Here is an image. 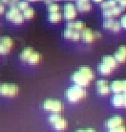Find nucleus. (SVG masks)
<instances>
[{"label": "nucleus", "mask_w": 126, "mask_h": 132, "mask_svg": "<svg viewBox=\"0 0 126 132\" xmlns=\"http://www.w3.org/2000/svg\"><path fill=\"white\" fill-rule=\"evenodd\" d=\"M76 11H79L81 13H87L92 10V5L90 2H85V3H76Z\"/></svg>", "instance_id": "obj_19"}, {"label": "nucleus", "mask_w": 126, "mask_h": 132, "mask_svg": "<svg viewBox=\"0 0 126 132\" xmlns=\"http://www.w3.org/2000/svg\"><path fill=\"white\" fill-rule=\"evenodd\" d=\"M71 79L73 80L75 84H77V85H80L82 87H86L90 84L91 80H90L88 78H87L82 72H80L79 70H76L72 74L71 76Z\"/></svg>", "instance_id": "obj_4"}, {"label": "nucleus", "mask_w": 126, "mask_h": 132, "mask_svg": "<svg viewBox=\"0 0 126 132\" xmlns=\"http://www.w3.org/2000/svg\"><path fill=\"white\" fill-rule=\"evenodd\" d=\"M95 33V38H100L101 36H102V34L100 33V32H94Z\"/></svg>", "instance_id": "obj_38"}, {"label": "nucleus", "mask_w": 126, "mask_h": 132, "mask_svg": "<svg viewBox=\"0 0 126 132\" xmlns=\"http://www.w3.org/2000/svg\"><path fill=\"white\" fill-rule=\"evenodd\" d=\"M123 123V118L120 115H114L106 120L105 126L107 128H112L115 126H120Z\"/></svg>", "instance_id": "obj_10"}, {"label": "nucleus", "mask_w": 126, "mask_h": 132, "mask_svg": "<svg viewBox=\"0 0 126 132\" xmlns=\"http://www.w3.org/2000/svg\"><path fill=\"white\" fill-rule=\"evenodd\" d=\"M18 2H19V0H10V2H9L8 5L10 7H16Z\"/></svg>", "instance_id": "obj_36"}, {"label": "nucleus", "mask_w": 126, "mask_h": 132, "mask_svg": "<svg viewBox=\"0 0 126 132\" xmlns=\"http://www.w3.org/2000/svg\"><path fill=\"white\" fill-rule=\"evenodd\" d=\"M16 7L19 9V11H24L29 7V4H28V1H19L17 3Z\"/></svg>", "instance_id": "obj_31"}, {"label": "nucleus", "mask_w": 126, "mask_h": 132, "mask_svg": "<svg viewBox=\"0 0 126 132\" xmlns=\"http://www.w3.org/2000/svg\"><path fill=\"white\" fill-rule=\"evenodd\" d=\"M24 19H25V18H24L23 14H22V13H19V14H18L14 19H13V23H15V24H21V23H23L24 22Z\"/></svg>", "instance_id": "obj_34"}, {"label": "nucleus", "mask_w": 126, "mask_h": 132, "mask_svg": "<svg viewBox=\"0 0 126 132\" xmlns=\"http://www.w3.org/2000/svg\"><path fill=\"white\" fill-rule=\"evenodd\" d=\"M10 48L9 47H7L6 45H4L3 43L0 42V54H2V55H6L10 52Z\"/></svg>", "instance_id": "obj_33"}, {"label": "nucleus", "mask_w": 126, "mask_h": 132, "mask_svg": "<svg viewBox=\"0 0 126 132\" xmlns=\"http://www.w3.org/2000/svg\"><path fill=\"white\" fill-rule=\"evenodd\" d=\"M48 19L52 23H57L62 19V14L60 13H51L48 15Z\"/></svg>", "instance_id": "obj_23"}, {"label": "nucleus", "mask_w": 126, "mask_h": 132, "mask_svg": "<svg viewBox=\"0 0 126 132\" xmlns=\"http://www.w3.org/2000/svg\"><path fill=\"white\" fill-rule=\"evenodd\" d=\"M43 107L48 111L59 113L63 108V103L59 100L47 99L43 102Z\"/></svg>", "instance_id": "obj_2"}, {"label": "nucleus", "mask_w": 126, "mask_h": 132, "mask_svg": "<svg viewBox=\"0 0 126 132\" xmlns=\"http://www.w3.org/2000/svg\"><path fill=\"white\" fill-rule=\"evenodd\" d=\"M120 29H121V26H120V21H116V20L113 25V27H112V29H111V31L114 32V33H119V32L120 31Z\"/></svg>", "instance_id": "obj_32"}, {"label": "nucleus", "mask_w": 126, "mask_h": 132, "mask_svg": "<svg viewBox=\"0 0 126 132\" xmlns=\"http://www.w3.org/2000/svg\"><path fill=\"white\" fill-rule=\"evenodd\" d=\"M37 1H39V0H37Z\"/></svg>", "instance_id": "obj_49"}, {"label": "nucleus", "mask_w": 126, "mask_h": 132, "mask_svg": "<svg viewBox=\"0 0 126 132\" xmlns=\"http://www.w3.org/2000/svg\"><path fill=\"white\" fill-rule=\"evenodd\" d=\"M110 88L114 93L126 92V79H115L110 83Z\"/></svg>", "instance_id": "obj_6"}, {"label": "nucleus", "mask_w": 126, "mask_h": 132, "mask_svg": "<svg viewBox=\"0 0 126 132\" xmlns=\"http://www.w3.org/2000/svg\"><path fill=\"white\" fill-rule=\"evenodd\" d=\"M0 42L1 43H3L4 45H6L7 47H9V48H12L13 45V38L11 37V36H2L1 38H0Z\"/></svg>", "instance_id": "obj_25"}, {"label": "nucleus", "mask_w": 126, "mask_h": 132, "mask_svg": "<svg viewBox=\"0 0 126 132\" xmlns=\"http://www.w3.org/2000/svg\"><path fill=\"white\" fill-rule=\"evenodd\" d=\"M60 117H61V115H60L59 113H57V112H53L50 116H49V122H52V123H53V122H57V121L58 119H59Z\"/></svg>", "instance_id": "obj_30"}, {"label": "nucleus", "mask_w": 126, "mask_h": 132, "mask_svg": "<svg viewBox=\"0 0 126 132\" xmlns=\"http://www.w3.org/2000/svg\"><path fill=\"white\" fill-rule=\"evenodd\" d=\"M4 10H5V9H4V5L0 2V14L4 13Z\"/></svg>", "instance_id": "obj_39"}, {"label": "nucleus", "mask_w": 126, "mask_h": 132, "mask_svg": "<svg viewBox=\"0 0 126 132\" xmlns=\"http://www.w3.org/2000/svg\"><path fill=\"white\" fill-rule=\"evenodd\" d=\"M96 88H97L98 94H100V95H107L111 92L110 84L106 79H97L96 80Z\"/></svg>", "instance_id": "obj_8"}, {"label": "nucleus", "mask_w": 126, "mask_h": 132, "mask_svg": "<svg viewBox=\"0 0 126 132\" xmlns=\"http://www.w3.org/2000/svg\"><path fill=\"white\" fill-rule=\"evenodd\" d=\"M80 38L87 43L93 42L94 40L96 39L95 38V33L91 28H87L86 27L85 29H83L80 32Z\"/></svg>", "instance_id": "obj_11"}, {"label": "nucleus", "mask_w": 126, "mask_h": 132, "mask_svg": "<svg viewBox=\"0 0 126 132\" xmlns=\"http://www.w3.org/2000/svg\"><path fill=\"white\" fill-rule=\"evenodd\" d=\"M22 14H23L24 18H26V19H32L34 16V10H33V8H31V7H28L26 10L23 11Z\"/></svg>", "instance_id": "obj_26"}, {"label": "nucleus", "mask_w": 126, "mask_h": 132, "mask_svg": "<svg viewBox=\"0 0 126 132\" xmlns=\"http://www.w3.org/2000/svg\"><path fill=\"white\" fill-rule=\"evenodd\" d=\"M118 3H119V6L121 7L123 10L126 8V0H120V1L118 2Z\"/></svg>", "instance_id": "obj_37"}, {"label": "nucleus", "mask_w": 126, "mask_h": 132, "mask_svg": "<svg viewBox=\"0 0 126 132\" xmlns=\"http://www.w3.org/2000/svg\"><path fill=\"white\" fill-rule=\"evenodd\" d=\"M115 21H116V20L114 19V18H105V19L103 20V23H102L103 28H105L107 30L111 31L114 23H115Z\"/></svg>", "instance_id": "obj_27"}, {"label": "nucleus", "mask_w": 126, "mask_h": 132, "mask_svg": "<svg viewBox=\"0 0 126 132\" xmlns=\"http://www.w3.org/2000/svg\"><path fill=\"white\" fill-rule=\"evenodd\" d=\"M63 36L67 38V39H72V40H79L80 39V32L75 30H71L68 28H65V30L62 33Z\"/></svg>", "instance_id": "obj_13"}, {"label": "nucleus", "mask_w": 126, "mask_h": 132, "mask_svg": "<svg viewBox=\"0 0 126 132\" xmlns=\"http://www.w3.org/2000/svg\"><path fill=\"white\" fill-rule=\"evenodd\" d=\"M53 127L57 130H62V129H65L68 126V122H67V120L64 119L63 117H60L59 119L57 120L56 122H53Z\"/></svg>", "instance_id": "obj_21"}, {"label": "nucleus", "mask_w": 126, "mask_h": 132, "mask_svg": "<svg viewBox=\"0 0 126 132\" xmlns=\"http://www.w3.org/2000/svg\"><path fill=\"white\" fill-rule=\"evenodd\" d=\"M0 2L2 4H9L10 0H0Z\"/></svg>", "instance_id": "obj_44"}, {"label": "nucleus", "mask_w": 126, "mask_h": 132, "mask_svg": "<svg viewBox=\"0 0 126 132\" xmlns=\"http://www.w3.org/2000/svg\"><path fill=\"white\" fill-rule=\"evenodd\" d=\"M116 2H119V1H120V0H116Z\"/></svg>", "instance_id": "obj_47"}, {"label": "nucleus", "mask_w": 126, "mask_h": 132, "mask_svg": "<svg viewBox=\"0 0 126 132\" xmlns=\"http://www.w3.org/2000/svg\"><path fill=\"white\" fill-rule=\"evenodd\" d=\"M85 2H90V0H76V3H85Z\"/></svg>", "instance_id": "obj_40"}, {"label": "nucleus", "mask_w": 126, "mask_h": 132, "mask_svg": "<svg viewBox=\"0 0 126 132\" xmlns=\"http://www.w3.org/2000/svg\"><path fill=\"white\" fill-rule=\"evenodd\" d=\"M26 1H31V2H33V1H37V0H26Z\"/></svg>", "instance_id": "obj_46"}, {"label": "nucleus", "mask_w": 126, "mask_h": 132, "mask_svg": "<svg viewBox=\"0 0 126 132\" xmlns=\"http://www.w3.org/2000/svg\"><path fill=\"white\" fill-rule=\"evenodd\" d=\"M19 91L18 85L14 83H2L0 85V94L3 96H15Z\"/></svg>", "instance_id": "obj_3"}, {"label": "nucleus", "mask_w": 126, "mask_h": 132, "mask_svg": "<svg viewBox=\"0 0 126 132\" xmlns=\"http://www.w3.org/2000/svg\"><path fill=\"white\" fill-rule=\"evenodd\" d=\"M101 62L108 65L109 67H111L112 69H115L118 66V61L116 60V59L114 57V56H110V55H106L102 57Z\"/></svg>", "instance_id": "obj_15"}, {"label": "nucleus", "mask_w": 126, "mask_h": 132, "mask_svg": "<svg viewBox=\"0 0 126 132\" xmlns=\"http://www.w3.org/2000/svg\"><path fill=\"white\" fill-rule=\"evenodd\" d=\"M108 132H126V126L120 125L112 128H108Z\"/></svg>", "instance_id": "obj_28"}, {"label": "nucleus", "mask_w": 126, "mask_h": 132, "mask_svg": "<svg viewBox=\"0 0 126 132\" xmlns=\"http://www.w3.org/2000/svg\"><path fill=\"white\" fill-rule=\"evenodd\" d=\"M114 57L118 62H125L126 61V45L120 46L114 54Z\"/></svg>", "instance_id": "obj_12"}, {"label": "nucleus", "mask_w": 126, "mask_h": 132, "mask_svg": "<svg viewBox=\"0 0 126 132\" xmlns=\"http://www.w3.org/2000/svg\"><path fill=\"white\" fill-rule=\"evenodd\" d=\"M48 11H49V13H59L60 11V7L59 5H57L56 3H52L51 5L48 6Z\"/></svg>", "instance_id": "obj_29"}, {"label": "nucleus", "mask_w": 126, "mask_h": 132, "mask_svg": "<svg viewBox=\"0 0 126 132\" xmlns=\"http://www.w3.org/2000/svg\"><path fill=\"white\" fill-rule=\"evenodd\" d=\"M78 70H79L80 72H82L90 80H93L95 79V77H96L95 72H94L93 69L91 67H89V66H81V67H79Z\"/></svg>", "instance_id": "obj_16"}, {"label": "nucleus", "mask_w": 126, "mask_h": 132, "mask_svg": "<svg viewBox=\"0 0 126 132\" xmlns=\"http://www.w3.org/2000/svg\"><path fill=\"white\" fill-rule=\"evenodd\" d=\"M120 23V26H121V28H124V29H126V14H124V15H122V16H121Z\"/></svg>", "instance_id": "obj_35"}, {"label": "nucleus", "mask_w": 126, "mask_h": 132, "mask_svg": "<svg viewBox=\"0 0 126 132\" xmlns=\"http://www.w3.org/2000/svg\"><path fill=\"white\" fill-rule=\"evenodd\" d=\"M66 28L71 29V30L77 31V32H81L83 29L86 28V24L83 21H70L67 23Z\"/></svg>", "instance_id": "obj_14"}, {"label": "nucleus", "mask_w": 126, "mask_h": 132, "mask_svg": "<svg viewBox=\"0 0 126 132\" xmlns=\"http://www.w3.org/2000/svg\"><path fill=\"white\" fill-rule=\"evenodd\" d=\"M65 96L68 99V101L72 102H76L84 99L87 96V91L85 89V87H82V86L77 85V84H74V85L70 86L66 90Z\"/></svg>", "instance_id": "obj_1"}, {"label": "nucleus", "mask_w": 126, "mask_h": 132, "mask_svg": "<svg viewBox=\"0 0 126 132\" xmlns=\"http://www.w3.org/2000/svg\"><path fill=\"white\" fill-rule=\"evenodd\" d=\"M20 13V11L17 7H11L10 10L7 12L6 18L10 21H13V19Z\"/></svg>", "instance_id": "obj_17"}, {"label": "nucleus", "mask_w": 126, "mask_h": 132, "mask_svg": "<svg viewBox=\"0 0 126 132\" xmlns=\"http://www.w3.org/2000/svg\"><path fill=\"white\" fill-rule=\"evenodd\" d=\"M97 70H98V72L100 74H102V75H109L111 73L113 72V70L111 67H109L108 65L106 64H104V63L100 62L98 65H97Z\"/></svg>", "instance_id": "obj_22"}, {"label": "nucleus", "mask_w": 126, "mask_h": 132, "mask_svg": "<svg viewBox=\"0 0 126 132\" xmlns=\"http://www.w3.org/2000/svg\"><path fill=\"white\" fill-rule=\"evenodd\" d=\"M63 16L66 20L72 21L74 18H76V14H77V11H76V5H74L73 3H66L64 5L63 8Z\"/></svg>", "instance_id": "obj_5"}, {"label": "nucleus", "mask_w": 126, "mask_h": 132, "mask_svg": "<svg viewBox=\"0 0 126 132\" xmlns=\"http://www.w3.org/2000/svg\"><path fill=\"white\" fill-rule=\"evenodd\" d=\"M33 47H26V48H24L19 54V59L21 60H25L27 61V60L29 59V56H31V54L33 53Z\"/></svg>", "instance_id": "obj_20"}, {"label": "nucleus", "mask_w": 126, "mask_h": 132, "mask_svg": "<svg viewBox=\"0 0 126 132\" xmlns=\"http://www.w3.org/2000/svg\"><path fill=\"white\" fill-rule=\"evenodd\" d=\"M42 59V56L39 52L37 51H33V53L31 54V56H29V59L27 60V61L30 63V64H37Z\"/></svg>", "instance_id": "obj_18"}, {"label": "nucleus", "mask_w": 126, "mask_h": 132, "mask_svg": "<svg viewBox=\"0 0 126 132\" xmlns=\"http://www.w3.org/2000/svg\"><path fill=\"white\" fill-rule=\"evenodd\" d=\"M53 1H58V0H53Z\"/></svg>", "instance_id": "obj_48"}, {"label": "nucleus", "mask_w": 126, "mask_h": 132, "mask_svg": "<svg viewBox=\"0 0 126 132\" xmlns=\"http://www.w3.org/2000/svg\"><path fill=\"white\" fill-rule=\"evenodd\" d=\"M53 0H44V2H45V4H47L48 6H49V5H51V4L53 3Z\"/></svg>", "instance_id": "obj_42"}, {"label": "nucleus", "mask_w": 126, "mask_h": 132, "mask_svg": "<svg viewBox=\"0 0 126 132\" xmlns=\"http://www.w3.org/2000/svg\"><path fill=\"white\" fill-rule=\"evenodd\" d=\"M123 9L121 7L118 6L113 7L111 9H106V10H102V16L105 18H113L115 16L120 15V13H122Z\"/></svg>", "instance_id": "obj_9"}, {"label": "nucleus", "mask_w": 126, "mask_h": 132, "mask_svg": "<svg viewBox=\"0 0 126 132\" xmlns=\"http://www.w3.org/2000/svg\"><path fill=\"white\" fill-rule=\"evenodd\" d=\"M95 3H102L103 0H93Z\"/></svg>", "instance_id": "obj_45"}, {"label": "nucleus", "mask_w": 126, "mask_h": 132, "mask_svg": "<svg viewBox=\"0 0 126 132\" xmlns=\"http://www.w3.org/2000/svg\"><path fill=\"white\" fill-rule=\"evenodd\" d=\"M112 104L116 107H126V92L115 93L112 97Z\"/></svg>", "instance_id": "obj_7"}, {"label": "nucleus", "mask_w": 126, "mask_h": 132, "mask_svg": "<svg viewBox=\"0 0 126 132\" xmlns=\"http://www.w3.org/2000/svg\"><path fill=\"white\" fill-rule=\"evenodd\" d=\"M76 132H86V129H85V128H79V129H76Z\"/></svg>", "instance_id": "obj_43"}, {"label": "nucleus", "mask_w": 126, "mask_h": 132, "mask_svg": "<svg viewBox=\"0 0 126 132\" xmlns=\"http://www.w3.org/2000/svg\"><path fill=\"white\" fill-rule=\"evenodd\" d=\"M118 5V2L116 0H106L103 1L101 3V9L102 10H106V9H111L113 7H116Z\"/></svg>", "instance_id": "obj_24"}, {"label": "nucleus", "mask_w": 126, "mask_h": 132, "mask_svg": "<svg viewBox=\"0 0 126 132\" xmlns=\"http://www.w3.org/2000/svg\"><path fill=\"white\" fill-rule=\"evenodd\" d=\"M85 129H86V132H96V129L92 128V127H88V128H85Z\"/></svg>", "instance_id": "obj_41"}]
</instances>
